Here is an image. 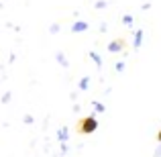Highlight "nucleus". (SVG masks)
I'll return each instance as SVG.
<instances>
[{"mask_svg":"<svg viewBox=\"0 0 161 157\" xmlns=\"http://www.w3.org/2000/svg\"><path fill=\"white\" fill-rule=\"evenodd\" d=\"M157 141H161V131H159V133H157Z\"/></svg>","mask_w":161,"mask_h":157,"instance_id":"obj_2","label":"nucleus"},{"mask_svg":"<svg viewBox=\"0 0 161 157\" xmlns=\"http://www.w3.org/2000/svg\"><path fill=\"white\" fill-rule=\"evenodd\" d=\"M96 126H98V121H96V118H92V116H88V118H84V121H80L75 129H78L80 133L90 135V133H94V131H96Z\"/></svg>","mask_w":161,"mask_h":157,"instance_id":"obj_1","label":"nucleus"}]
</instances>
